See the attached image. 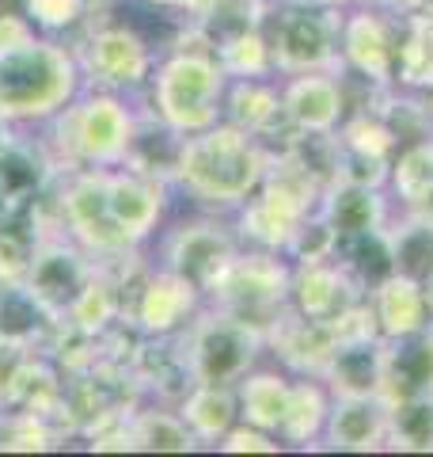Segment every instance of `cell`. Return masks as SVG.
Listing matches in <instances>:
<instances>
[{
  "instance_id": "1",
  "label": "cell",
  "mask_w": 433,
  "mask_h": 457,
  "mask_svg": "<svg viewBox=\"0 0 433 457\" xmlns=\"http://www.w3.org/2000/svg\"><path fill=\"white\" fill-rule=\"evenodd\" d=\"M270 153L255 134L213 122L201 134H186L176 183L206 206H240L263 187Z\"/></svg>"
},
{
  "instance_id": "39",
  "label": "cell",
  "mask_w": 433,
  "mask_h": 457,
  "mask_svg": "<svg viewBox=\"0 0 433 457\" xmlns=\"http://www.w3.org/2000/svg\"><path fill=\"white\" fill-rule=\"evenodd\" d=\"M92 0H23V16L42 31H72L88 20Z\"/></svg>"
},
{
  "instance_id": "42",
  "label": "cell",
  "mask_w": 433,
  "mask_h": 457,
  "mask_svg": "<svg viewBox=\"0 0 433 457\" xmlns=\"http://www.w3.org/2000/svg\"><path fill=\"white\" fill-rule=\"evenodd\" d=\"M31 347H20V343H4L0 339V408H8V393H12V381H16L20 366L27 362Z\"/></svg>"
},
{
  "instance_id": "26",
  "label": "cell",
  "mask_w": 433,
  "mask_h": 457,
  "mask_svg": "<svg viewBox=\"0 0 433 457\" xmlns=\"http://www.w3.org/2000/svg\"><path fill=\"white\" fill-rule=\"evenodd\" d=\"M236 411L240 404H236L233 385H191V393L183 396L179 416L194 431L198 442H221L233 431Z\"/></svg>"
},
{
  "instance_id": "38",
  "label": "cell",
  "mask_w": 433,
  "mask_h": 457,
  "mask_svg": "<svg viewBox=\"0 0 433 457\" xmlns=\"http://www.w3.org/2000/svg\"><path fill=\"white\" fill-rule=\"evenodd\" d=\"M339 145L354 149L361 156H372V161H388V153L396 145V130L384 126V119H377V114H357L354 122H346Z\"/></svg>"
},
{
  "instance_id": "23",
  "label": "cell",
  "mask_w": 433,
  "mask_h": 457,
  "mask_svg": "<svg viewBox=\"0 0 433 457\" xmlns=\"http://www.w3.org/2000/svg\"><path fill=\"white\" fill-rule=\"evenodd\" d=\"M53 171H57L53 156H46L38 145H27V141L12 137L0 149V195L8 198V206H23L46 191Z\"/></svg>"
},
{
  "instance_id": "4",
  "label": "cell",
  "mask_w": 433,
  "mask_h": 457,
  "mask_svg": "<svg viewBox=\"0 0 433 457\" xmlns=\"http://www.w3.org/2000/svg\"><path fill=\"white\" fill-rule=\"evenodd\" d=\"M57 119V145L61 161L57 168H110L122 164V156L134 141L137 119L118 96L92 92L80 104L61 107Z\"/></svg>"
},
{
  "instance_id": "28",
  "label": "cell",
  "mask_w": 433,
  "mask_h": 457,
  "mask_svg": "<svg viewBox=\"0 0 433 457\" xmlns=\"http://www.w3.org/2000/svg\"><path fill=\"white\" fill-rule=\"evenodd\" d=\"M285 119L282 96L266 88L258 80H240L233 92H228V122L248 130L255 137H266L274 130V122Z\"/></svg>"
},
{
  "instance_id": "3",
  "label": "cell",
  "mask_w": 433,
  "mask_h": 457,
  "mask_svg": "<svg viewBox=\"0 0 433 457\" xmlns=\"http://www.w3.org/2000/svg\"><path fill=\"white\" fill-rule=\"evenodd\" d=\"M225 69L206 50H179L160 65L152 77V111L156 119L167 122L179 134H201L209 130L221 114V92H225Z\"/></svg>"
},
{
  "instance_id": "18",
  "label": "cell",
  "mask_w": 433,
  "mask_h": 457,
  "mask_svg": "<svg viewBox=\"0 0 433 457\" xmlns=\"http://www.w3.org/2000/svg\"><path fill=\"white\" fill-rule=\"evenodd\" d=\"M418 393H433V332L429 328L392 339L384 351L380 396L392 404V400L418 396Z\"/></svg>"
},
{
  "instance_id": "14",
  "label": "cell",
  "mask_w": 433,
  "mask_h": 457,
  "mask_svg": "<svg viewBox=\"0 0 433 457\" xmlns=\"http://www.w3.org/2000/svg\"><path fill=\"white\" fill-rule=\"evenodd\" d=\"M339 46H342V57L350 62V69H357L365 80H372V84L392 80L399 46L377 12H354V16L339 27Z\"/></svg>"
},
{
  "instance_id": "43",
  "label": "cell",
  "mask_w": 433,
  "mask_h": 457,
  "mask_svg": "<svg viewBox=\"0 0 433 457\" xmlns=\"http://www.w3.org/2000/svg\"><path fill=\"white\" fill-rule=\"evenodd\" d=\"M407 12H414V16H433V0H399Z\"/></svg>"
},
{
  "instance_id": "25",
  "label": "cell",
  "mask_w": 433,
  "mask_h": 457,
  "mask_svg": "<svg viewBox=\"0 0 433 457\" xmlns=\"http://www.w3.org/2000/svg\"><path fill=\"white\" fill-rule=\"evenodd\" d=\"M57 324L61 320H53L23 282H0V339L4 343L35 351L42 339L53 336Z\"/></svg>"
},
{
  "instance_id": "37",
  "label": "cell",
  "mask_w": 433,
  "mask_h": 457,
  "mask_svg": "<svg viewBox=\"0 0 433 457\" xmlns=\"http://www.w3.org/2000/svg\"><path fill=\"white\" fill-rule=\"evenodd\" d=\"M335 248H339V237H335V228H331V221L323 218H308L297 225V233L289 237V245H285V252L293 255V260H300V263H323V260H331L335 255Z\"/></svg>"
},
{
  "instance_id": "30",
  "label": "cell",
  "mask_w": 433,
  "mask_h": 457,
  "mask_svg": "<svg viewBox=\"0 0 433 457\" xmlns=\"http://www.w3.org/2000/svg\"><path fill=\"white\" fill-rule=\"evenodd\" d=\"M114 317H118V282H114L103 267H95V275L88 278V286L80 290V297L69 309V324H77L80 332L88 336H103L110 332Z\"/></svg>"
},
{
  "instance_id": "6",
  "label": "cell",
  "mask_w": 433,
  "mask_h": 457,
  "mask_svg": "<svg viewBox=\"0 0 433 457\" xmlns=\"http://www.w3.org/2000/svg\"><path fill=\"white\" fill-rule=\"evenodd\" d=\"M107 176L110 168H84L72 171L69 183L57 195V210H61V228L69 237L99 260H118L137 240L126 237V228L114 221L110 198H107Z\"/></svg>"
},
{
  "instance_id": "32",
  "label": "cell",
  "mask_w": 433,
  "mask_h": 457,
  "mask_svg": "<svg viewBox=\"0 0 433 457\" xmlns=\"http://www.w3.org/2000/svg\"><path fill=\"white\" fill-rule=\"evenodd\" d=\"M327 396L315 381H297L289 385V408H285V420H282V435L289 442H312L315 435L327 427Z\"/></svg>"
},
{
  "instance_id": "27",
  "label": "cell",
  "mask_w": 433,
  "mask_h": 457,
  "mask_svg": "<svg viewBox=\"0 0 433 457\" xmlns=\"http://www.w3.org/2000/svg\"><path fill=\"white\" fill-rule=\"evenodd\" d=\"M240 416L258 431H282L285 408H289V381L282 374H243L236 389Z\"/></svg>"
},
{
  "instance_id": "48",
  "label": "cell",
  "mask_w": 433,
  "mask_h": 457,
  "mask_svg": "<svg viewBox=\"0 0 433 457\" xmlns=\"http://www.w3.org/2000/svg\"><path fill=\"white\" fill-rule=\"evenodd\" d=\"M426 111H429V114H433V96H429V107H426Z\"/></svg>"
},
{
  "instance_id": "10",
  "label": "cell",
  "mask_w": 433,
  "mask_h": 457,
  "mask_svg": "<svg viewBox=\"0 0 433 457\" xmlns=\"http://www.w3.org/2000/svg\"><path fill=\"white\" fill-rule=\"evenodd\" d=\"M77 62H80V73L92 84H99L103 92L141 88V84L149 80V69H152L144 38L137 31H129V27H118V23L95 27L88 35V42H84V54Z\"/></svg>"
},
{
  "instance_id": "29",
  "label": "cell",
  "mask_w": 433,
  "mask_h": 457,
  "mask_svg": "<svg viewBox=\"0 0 433 457\" xmlns=\"http://www.w3.org/2000/svg\"><path fill=\"white\" fill-rule=\"evenodd\" d=\"M388 442L396 450H433V393L388 404Z\"/></svg>"
},
{
  "instance_id": "40",
  "label": "cell",
  "mask_w": 433,
  "mask_h": 457,
  "mask_svg": "<svg viewBox=\"0 0 433 457\" xmlns=\"http://www.w3.org/2000/svg\"><path fill=\"white\" fill-rule=\"evenodd\" d=\"M221 450L225 453H278V442H270L266 431L258 427H233L225 438H221Z\"/></svg>"
},
{
  "instance_id": "11",
  "label": "cell",
  "mask_w": 433,
  "mask_h": 457,
  "mask_svg": "<svg viewBox=\"0 0 433 457\" xmlns=\"http://www.w3.org/2000/svg\"><path fill=\"white\" fill-rule=\"evenodd\" d=\"M236 255V240L213 221L179 225L164 245V267L191 278L198 290H209V282L221 275V267Z\"/></svg>"
},
{
  "instance_id": "47",
  "label": "cell",
  "mask_w": 433,
  "mask_h": 457,
  "mask_svg": "<svg viewBox=\"0 0 433 457\" xmlns=\"http://www.w3.org/2000/svg\"><path fill=\"white\" fill-rule=\"evenodd\" d=\"M8 213H12V206H8V198H4V195H0V225H4V221H8Z\"/></svg>"
},
{
  "instance_id": "8",
  "label": "cell",
  "mask_w": 433,
  "mask_h": 457,
  "mask_svg": "<svg viewBox=\"0 0 433 457\" xmlns=\"http://www.w3.org/2000/svg\"><path fill=\"white\" fill-rule=\"evenodd\" d=\"M339 27L331 12L315 4H289L274 27L266 31L270 38V57L274 69L297 77V73H327L339 65Z\"/></svg>"
},
{
  "instance_id": "31",
  "label": "cell",
  "mask_w": 433,
  "mask_h": 457,
  "mask_svg": "<svg viewBox=\"0 0 433 457\" xmlns=\"http://www.w3.org/2000/svg\"><path fill=\"white\" fill-rule=\"evenodd\" d=\"M129 431H134V450H149V453H186L198 446L194 431L183 423V416L171 411H137L129 416Z\"/></svg>"
},
{
  "instance_id": "16",
  "label": "cell",
  "mask_w": 433,
  "mask_h": 457,
  "mask_svg": "<svg viewBox=\"0 0 433 457\" xmlns=\"http://www.w3.org/2000/svg\"><path fill=\"white\" fill-rule=\"evenodd\" d=\"M164 187L167 183L149 179L129 168L107 176L110 213H114V221L126 228L129 240H144L156 228V221H160V213H164Z\"/></svg>"
},
{
  "instance_id": "9",
  "label": "cell",
  "mask_w": 433,
  "mask_h": 457,
  "mask_svg": "<svg viewBox=\"0 0 433 457\" xmlns=\"http://www.w3.org/2000/svg\"><path fill=\"white\" fill-rule=\"evenodd\" d=\"M92 275H95V263L88 260V252L69 245L65 237H46L31 252V267H27L23 286L38 297V305L53 320H65L72 302L80 297Z\"/></svg>"
},
{
  "instance_id": "41",
  "label": "cell",
  "mask_w": 433,
  "mask_h": 457,
  "mask_svg": "<svg viewBox=\"0 0 433 457\" xmlns=\"http://www.w3.org/2000/svg\"><path fill=\"white\" fill-rule=\"evenodd\" d=\"M31 38H35V23L27 20L23 12H12V8L0 12V54L16 50V46H23V42H31Z\"/></svg>"
},
{
  "instance_id": "44",
  "label": "cell",
  "mask_w": 433,
  "mask_h": 457,
  "mask_svg": "<svg viewBox=\"0 0 433 457\" xmlns=\"http://www.w3.org/2000/svg\"><path fill=\"white\" fill-rule=\"evenodd\" d=\"M149 4H160V8H179V12H194L201 0H149Z\"/></svg>"
},
{
  "instance_id": "24",
  "label": "cell",
  "mask_w": 433,
  "mask_h": 457,
  "mask_svg": "<svg viewBox=\"0 0 433 457\" xmlns=\"http://www.w3.org/2000/svg\"><path fill=\"white\" fill-rule=\"evenodd\" d=\"M384 351L388 339H361V343H339L327 362V381L335 393H377L380 396V374H384Z\"/></svg>"
},
{
  "instance_id": "7",
  "label": "cell",
  "mask_w": 433,
  "mask_h": 457,
  "mask_svg": "<svg viewBox=\"0 0 433 457\" xmlns=\"http://www.w3.org/2000/svg\"><path fill=\"white\" fill-rule=\"evenodd\" d=\"M289 282H293V275H289V267L278 263V255H270L266 248L263 252H251V255H233L221 275H216L209 282V294L216 309H228L236 312V317L258 324L266 332V320H274V309H278L285 302L289 294Z\"/></svg>"
},
{
  "instance_id": "22",
  "label": "cell",
  "mask_w": 433,
  "mask_h": 457,
  "mask_svg": "<svg viewBox=\"0 0 433 457\" xmlns=\"http://www.w3.org/2000/svg\"><path fill=\"white\" fill-rule=\"evenodd\" d=\"M183 141H186V134L171 130L167 122H160V119H144V122H137L134 141H129V149H126V156H122V164H126L129 171H141V176H149V179L176 183Z\"/></svg>"
},
{
  "instance_id": "19",
  "label": "cell",
  "mask_w": 433,
  "mask_h": 457,
  "mask_svg": "<svg viewBox=\"0 0 433 457\" xmlns=\"http://www.w3.org/2000/svg\"><path fill=\"white\" fill-rule=\"evenodd\" d=\"M289 297L300 317L312 320H331L335 312H342L350 302H357V282L346 275V267L323 263H300V270L289 282Z\"/></svg>"
},
{
  "instance_id": "46",
  "label": "cell",
  "mask_w": 433,
  "mask_h": 457,
  "mask_svg": "<svg viewBox=\"0 0 433 457\" xmlns=\"http://www.w3.org/2000/svg\"><path fill=\"white\" fill-rule=\"evenodd\" d=\"M422 290H426V305H429V320H433V267L426 270V278H422Z\"/></svg>"
},
{
  "instance_id": "21",
  "label": "cell",
  "mask_w": 433,
  "mask_h": 457,
  "mask_svg": "<svg viewBox=\"0 0 433 457\" xmlns=\"http://www.w3.org/2000/svg\"><path fill=\"white\" fill-rule=\"evenodd\" d=\"M323 218L335 228V237H361V233H372L380 228L388 210H384V198L377 187H365V183H327L323 191Z\"/></svg>"
},
{
  "instance_id": "33",
  "label": "cell",
  "mask_w": 433,
  "mask_h": 457,
  "mask_svg": "<svg viewBox=\"0 0 433 457\" xmlns=\"http://www.w3.org/2000/svg\"><path fill=\"white\" fill-rule=\"evenodd\" d=\"M396 73L407 88H433V16H414L396 50Z\"/></svg>"
},
{
  "instance_id": "34",
  "label": "cell",
  "mask_w": 433,
  "mask_h": 457,
  "mask_svg": "<svg viewBox=\"0 0 433 457\" xmlns=\"http://www.w3.org/2000/svg\"><path fill=\"white\" fill-rule=\"evenodd\" d=\"M216 62L228 77H240V80H258L274 69V57H270V38L263 27H251V31H240L228 42L216 46Z\"/></svg>"
},
{
  "instance_id": "5",
  "label": "cell",
  "mask_w": 433,
  "mask_h": 457,
  "mask_svg": "<svg viewBox=\"0 0 433 457\" xmlns=\"http://www.w3.org/2000/svg\"><path fill=\"white\" fill-rule=\"evenodd\" d=\"M263 328L228 309H216L213 317L198 320L186 336L194 385H240V378L251 370L258 347H263Z\"/></svg>"
},
{
  "instance_id": "35",
  "label": "cell",
  "mask_w": 433,
  "mask_h": 457,
  "mask_svg": "<svg viewBox=\"0 0 433 457\" xmlns=\"http://www.w3.org/2000/svg\"><path fill=\"white\" fill-rule=\"evenodd\" d=\"M392 187L411 210L422 206L426 198H433V141L411 145L407 153L392 164Z\"/></svg>"
},
{
  "instance_id": "15",
  "label": "cell",
  "mask_w": 433,
  "mask_h": 457,
  "mask_svg": "<svg viewBox=\"0 0 433 457\" xmlns=\"http://www.w3.org/2000/svg\"><path fill=\"white\" fill-rule=\"evenodd\" d=\"M270 343L274 351L282 354V362L289 370H297V374H323L331 354H335L339 339H335V328L331 320H312V317H274L270 320Z\"/></svg>"
},
{
  "instance_id": "13",
  "label": "cell",
  "mask_w": 433,
  "mask_h": 457,
  "mask_svg": "<svg viewBox=\"0 0 433 457\" xmlns=\"http://www.w3.org/2000/svg\"><path fill=\"white\" fill-rule=\"evenodd\" d=\"M323 431L335 450H377L380 442H388V400L377 393H339Z\"/></svg>"
},
{
  "instance_id": "45",
  "label": "cell",
  "mask_w": 433,
  "mask_h": 457,
  "mask_svg": "<svg viewBox=\"0 0 433 457\" xmlns=\"http://www.w3.org/2000/svg\"><path fill=\"white\" fill-rule=\"evenodd\" d=\"M289 4H315V8H331V4H361V0H289Z\"/></svg>"
},
{
  "instance_id": "12",
  "label": "cell",
  "mask_w": 433,
  "mask_h": 457,
  "mask_svg": "<svg viewBox=\"0 0 433 457\" xmlns=\"http://www.w3.org/2000/svg\"><path fill=\"white\" fill-rule=\"evenodd\" d=\"M194 305H198V286L164 267L160 275L141 282L134 297V320L144 336H176L194 317Z\"/></svg>"
},
{
  "instance_id": "17",
  "label": "cell",
  "mask_w": 433,
  "mask_h": 457,
  "mask_svg": "<svg viewBox=\"0 0 433 457\" xmlns=\"http://www.w3.org/2000/svg\"><path fill=\"white\" fill-rule=\"evenodd\" d=\"M282 107L300 134H331L346 111V99L339 80L327 73H297L282 96Z\"/></svg>"
},
{
  "instance_id": "36",
  "label": "cell",
  "mask_w": 433,
  "mask_h": 457,
  "mask_svg": "<svg viewBox=\"0 0 433 457\" xmlns=\"http://www.w3.org/2000/svg\"><path fill=\"white\" fill-rule=\"evenodd\" d=\"M392 240H396V270L422 282L426 270L433 267V225H426L422 218H411L403 228H396Z\"/></svg>"
},
{
  "instance_id": "2",
  "label": "cell",
  "mask_w": 433,
  "mask_h": 457,
  "mask_svg": "<svg viewBox=\"0 0 433 457\" xmlns=\"http://www.w3.org/2000/svg\"><path fill=\"white\" fill-rule=\"evenodd\" d=\"M80 92L77 54L50 38H31L0 54V119L42 122L53 119Z\"/></svg>"
},
{
  "instance_id": "20",
  "label": "cell",
  "mask_w": 433,
  "mask_h": 457,
  "mask_svg": "<svg viewBox=\"0 0 433 457\" xmlns=\"http://www.w3.org/2000/svg\"><path fill=\"white\" fill-rule=\"evenodd\" d=\"M372 312H377L384 339H403V336L422 332L429 324V305H426L422 282L403 275V270L388 275L384 282L372 286Z\"/></svg>"
}]
</instances>
